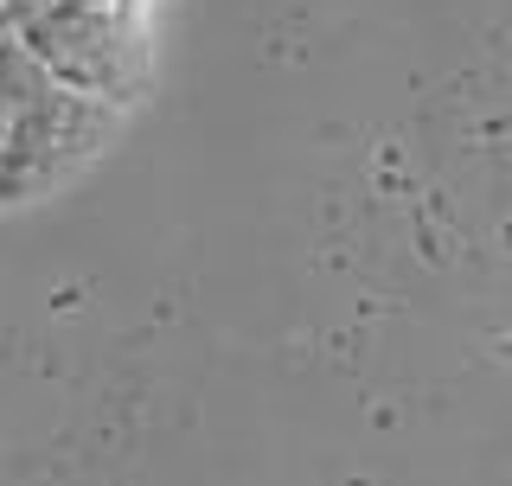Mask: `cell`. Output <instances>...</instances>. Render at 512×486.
<instances>
[{
  "instance_id": "1",
  "label": "cell",
  "mask_w": 512,
  "mask_h": 486,
  "mask_svg": "<svg viewBox=\"0 0 512 486\" xmlns=\"http://www.w3.org/2000/svg\"><path fill=\"white\" fill-rule=\"evenodd\" d=\"M109 128H116V103H96V96H77V90L52 84L7 128V148H0V205L39 199V192L64 186L96 148H103Z\"/></svg>"
},
{
  "instance_id": "2",
  "label": "cell",
  "mask_w": 512,
  "mask_h": 486,
  "mask_svg": "<svg viewBox=\"0 0 512 486\" xmlns=\"http://www.w3.org/2000/svg\"><path fill=\"white\" fill-rule=\"evenodd\" d=\"M26 52L45 64V77L77 96H96V103H116L128 90V45L116 32V13L77 7V0H58L39 20L20 26Z\"/></svg>"
},
{
  "instance_id": "3",
  "label": "cell",
  "mask_w": 512,
  "mask_h": 486,
  "mask_svg": "<svg viewBox=\"0 0 512 486\" xmlns=\"http://www.w3.org/2000/svg\"><path fill=\"white\" fill-rule=\"evenodd\" d=\"M45 7H58V0H0V20H7L13 32H20L26 20H39V13H45Z\"/></svg>"
},
{
  "instance_id": "4",
  "label": "cell",
  "mask_w": 512,
  "mask_h": 486,
  "mask_svg": "<svg viewBox=\"0 0 512 486\" xmlns=\"http://www.w3.org/2000/svg\"><path fill=\"white\" fill-rule=\"evenodd\" d=\"M77 7H96V13H116V0H77Z\"/></svg>"
}]
</instances>
